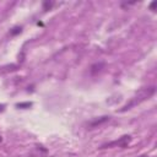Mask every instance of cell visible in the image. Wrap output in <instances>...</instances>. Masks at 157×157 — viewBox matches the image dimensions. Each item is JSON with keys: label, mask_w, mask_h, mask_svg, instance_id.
Here are the masks:
<instances>
[{"label": "cell", "mask_w": 157, "mask_h": 157, "mask_svg": "<svg viewBox=\"0 0 157 157\" xmlns=\"http://www.w3.org/2000/svg\"><path fill=\"white\" fill-rule=\"evenodd\" d=\"M155 87L153 86H150V87H146V88H142V90H140L139 92H137V94L136 96H134L131 99H130V102L129 103H126L121 109H120V112H124V110H128V109H130L131 107H134V105H136V104H139V103H141V102H144V101H146V99H148L153 93H155Z\"/></svg>", "instance_id": "6da1fadb"}, {"label": "cell", "mask_w": 157, "mask_h": 157, "mask_svg": "<svg viewBox=\"0 0 157 157\" xmlns=\"http://www.w3.org/2000/svg\"><path fill=\"white\" fill-rule=\"evenodd\" d=\"M131 141V136L130 135H124V136H121L119 140H117V141H113V142H109V144H105V145H102V147L101 148H108V147H113V146H119V147H121V148H125L128 145H129V142Z\"/></svg>", "instance_id": "7a4b0ae2"}, {"label": "cell", "mask_w": 157, "mask_h": 157, "mask_svg": "<svg viewBox=\"0 0 157 157\" xmlns=\"http://www.w3.org/2000/svg\"><path fill=\"white\" fill-rule=\"evenodd\" d=\"M109 120V117H101L99 119H93V120H91L87 125L90 126V129H93V128H97L98 125H101V124H103V123H105V121H108Z\"/></svg>", "instance_id": "3957f363"}, {"label": "cell", "mask_w": 157, "mask_h": 157, "mask_svg": "<svg viewBox=\"0 0 157 157\" xmlns=\"http://www.w3.org/2000/svg\"><path fill=\"white\" fill-rule=\"evenodd\" d=\"M103 63H99V64H94V65H92L91 66V74H96V72H99L101 70H102V67H103Z\"/></svg>", "instance_id": "277c9868"}, {"label": "cell", "mask_w": 157, "mask_h": 157, "mask_svg": "<svg viewBox=\"0 0 157 157\" xmlns=\"http://www.w3.org/2000/svg\"><path fill=\"white\" fill-rule=\"evenodd\" d=\"M31 105H32V103H18V104H17L18 108H25V107H26V108H29Z\"/></svg>", "instance_id": "5b68a950"}, {"label": "cell", "mask_w": 157, "mask_h": 157, "mask_svg": "<svg viewBox=\"0 0 157 157\" xmlns=\"http://www.w3.org/2000/svg\"><path fill=\"white\" fill-rule=\"evenodd\" d=\"M43 6H44V10H49V9L53 6V2H48V1H45V2L43 4Z\"/></svg>", "instance_id": "8992f818"}, {"label": "cell", "mask_w": 157, "mask_h": 157, "mask_svg": "<svg viewBox=\"0 0 157 157\" xmlns=\"http://www.w3.org/2000/svg\"><path fill=\"white\" fill-rule=\"evenodd\" d=\"M12 29H13V31L10 32L11 34H16V33H20V32H21V27H15V28H12Z\"/></svg>", "instance_id": "52a82bcc"}, {"label": "cell", "mask_w": 157, "mask_h": 157, "mask_svg": "<svg viewBox=\"0 0 157 157\" xmlns=\"http://www.w3.org/2000/svg\"><path fill=\"white\" fill-rule=\"evenodd\" d=\"M155 6H156V1H153V2L150 5V9H151L152 11H155Z\"/></svg>", "instance_id": "ba28073f"}, {"label": "cell", "mask_w": 157, "mask_h": 157, "mask_svg": "<svg viewBox=\"0 0 157 157\" xmlns=\"http://www.w3.org/2000/svg\"><path fill=\"white\" fill-rule=\"evenodd\" d=\"M4 108H5V105H4V104H0V112H2Z\"/></svg>", "instance_id": "9c48e42d"}, {"label": "cell", "mask_w": 157, "mask_h": 157, "mask_svg": "<svg viewBox=\"0 0 157 157\" xmlns=\"http://www.w3.org/2000/svg\"><path fill=\"white\" fill-rule=\"evenodd\" d=\"M1 141H2V139H1V135H0V142H1Z\"/></svg>", "instance_id": "30bf717a"}]
</instances>
